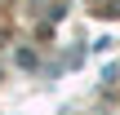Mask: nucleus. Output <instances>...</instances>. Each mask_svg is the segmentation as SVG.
Segmentation results:
<instances>
[]
</instances>
